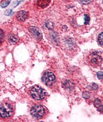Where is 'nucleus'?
Masks as SVG:
<instances>
[{
	"mask_svg": "<svg viewBox=\"0 0 103 122\" xmlns=\"http://www.w3.org/2000/svg\"><path fill=\"white\" fill-rule=\"evenodd\" d=\"M31 94L32 97L36 100L43 99L46 95L45 90L38 86H35L32 87L31 91Z\"/></svg>",
	"mask_w": 103,
	"mask_h": 122,
	"instance_id": "obj_1",
	"label": "nucleus"
},
{
	"mask_svg": "<svg viewBox=\"0 0 103 122\" xmlns=\"http://www.w3.org/2000/svg\"><path fill=\"white\" fill-rule=\"evenodd\" d=\"M12 112V107L9 103L4 102L0 105V117H9L11 116Z\"/></svg>",
	"mask_w": 103,
	"mask_h": 122,
	"instance_id": "obj_2",
	"label": "nucleus"
},
{
	"mask_svg": "<svg viewBox=\"0 0 103 122\" xmlns=\"http://www.w3.org/2000/svg\"><path fill=\"white\" fill-rule=\"evenodd\" d=\"M31 114L37 119L41 118L45 114V108L41 105L34 106L31 109Z\"/></svg>",
	"mask_w": 103,
	"mask_h": 122,
	"instance_id": "obj_3",
	"label": "nucleus"
},
{
	"mask_svg": "<svg viewBox=\"0 0 103 122\" xmlns=\"http://www.w3.org/2000/svg\"><path fill=\"white\" fill-rule=\"evenodd\" d=\"M42 80L46 86H51L55 82V76L52 72H46L42 77Z\"/></svg>",
	"mask_w": 103,
	"mask_h": 122,
	"instance_id": "obj_4",
	"label": "nucleus"
},
{
	"mask_svg": "<svg viewBox=\"0 0 103 122\" xmlns=\"http://www.w3.org/2000/svg\"><path fill=\"white\" fill-rule=\"evenodd\" d=\"M102 61V58L101 56L99 55L98 53H93L89 57V63L92 65H99Z\"/></svg>",
	"mask_w": 103,
	"mask_h": 122,
	"instance_id": "obj_5",
	"label": "nucleus"
},
{
	"mask_svg": "<svg viewBox=\"0 0 103 122\" xmlns=\"http://www.w3.org/2000/svg\"><path fill=\"white\" fill-rule=\"evenodd\" d=\"M29 31L31 35L37 40L41 41L42 38V34L41 30L35 26H31L29 28Z\"/></svg>",
	"mask_w": 103,
	"mask_h": 122,
	"instance_id": "obj_6",
	"label": "nucleus"
},
{
	"mask_svg": "<svg viewBox=\"0 0 103 122\" xmlns=\"http://www.w3.org/2000/svg\"><path fill=\"white\" fill-rule=\"evenodd\" d=\"M28 15L29 13L27 11L25 10H20L17 12L16 17L18 20L21 22H23L27 19Z\"/></svg>",
	"mask_w": 103,
	"mask_h": 122,
	"instance_id": "obj_7",
	"label": "nucleus"
},
{
	"mask_svg": "<svg viewBox=\"0 0 103 122\" xmlns=\"http://www.w3.org/2000/svg\"><path fill=\"white\" fill-rule=\"evenodd\" d=\"M51 2V0H37L38 6L42 8H44L49 6Z\"/></svg>",
	"mask_w": 103,
	"mask_h": 122,
	"instance_id": "obj_8",
	"label": "nucleus"
},
{
	"mask_svg": "<svg viewBox=\"0 0 103 122\" xmlns=\"http://www.w3.org/2000/svg\"><path fill=\"white\" fill-rule=\"evenodd\" d=\"M95 107L97 108V109L100 112H102L103 111V105L101 101L99 99H96L94 102Z\"/></svg>",
	"mask_w": 103,
	"mask_h": 122,
	"instance_id": "obj_9",
	"label": "nucleus"
},
{
	"mask_svg": "<svg viewBox=\"0 0 103 122\" xmlns=\"http://www.w3.org/2000/svg\"><path fill=\"white\" fill-rule=\"evenodd\" d=\"M8 40L11 43H16L19 41V37L14 34H10L8 36Z\"/></svg>",
	"mask_w": 103,
	"mask_h": 122,
	"instance_id": "obj_10",
	"label": "nucleus"
},
{
	"mask_svg": "<svg viewBox=\"0 0 103 122\" xmlns=\"http://www.w3.org/2000/svg\"><path fill=\"white\" fill-rule=\"evenodd\" d=\"M10 2V0H2L0 1V6L4 8L9 5Z\"/></svg>",
	"mask_w": 103,
	"mask_h": 122,
	"instance_id": "obj_11",
	"label": "nucleus"
},
{
	"mask_svg": "<svg viewBox=\"0 0 103 122\" xmlns=\"http://www.w3.org/2000/svg\"><path fill=\"white\" fill-rule=\"evenodd\" d=\"M103 32H102L99 35L98 37V43L99 44V45L100 46H101L102 47H103Z\"/></svg>",
	"mask_w": 103,
	"mask_h": 122,
	"instance_id": "obj_12",
	"label": "nucleus"
},
{
	"mask_svg": "<svg viewBox=\"0 0 103 122\" xmlns=\"http://www.w3.org/2000/svg\"><path fill=\"white\" fill-rule=\"evenodd\" d=\"M68 81L67 82H66V83L64 84L65 86V87H66V88L67 89H70L71 88H73L74 87V85L73 84V83H71V82H70L69 81H68Z\"/></svg>",
	"mask_w": 103,
	"mask_h": 122,
	"instance_id": "obj_13",
	"label": "nucleus"
},
{
	"mask_svg": "<svg viewBox=\"0 0 103 122\" xmlns=\"http://www.w3.org/2000/svg\"><path fill=\"white\" fill-rule=\"evenodd\" d=\"M46 27L49 30H52L54 28L53 23L52 22H48L46 23Z\"/></svg>",
	"mask_w": 103,
	"mask_h": 122,
	"instance_id": "obj_14",
	"label": "nucleus"
},
{
	"mask_svg": "<svg viewBox=\"0 0 103 122\" xmlns=\"http://www.w3.org/2000/svg\"><path fill=\"white\" fill-rule=\"evenodd\" d=\"M84 20H85L84 24H86V25L88 24L89 23V21H90V17H89V16L88 14H86L85 15Z\"/></svg>",
	"mask_w": 103,
	"mask_h": 122,
	"instance_id": "obj_15",
	"label": "nucleus"
},
{
	"mask_svg": "<svg viewBox=\"0 0 103 122\" xmlns=\"http://www.w3.org/2000/svg\"><path fill=\"white\" fill-rule=\"evenodd\" d=\"M4 38V32L2 30L0 29V44L3 42Z\"/></svg>",
	"mask_w": 103,
	"mask_h": 122,
	"instance_id": "obj_16",
	"label": "nucleus"
},
{
	"mask_svg": "<svg viewBox=\"0 0 103 122\" xmlns=\"http://www.w3.org/2000/svg\"><path fill=\"white\" fill-rule=\"evenodd\" d=\"M79 0L83 4H89L91 3L93 0Z\"/></svg>",
	"mask_w": 103,
	"mask_h": 122,
	"instance_id": "obj_17",
	"label": "nucleus"
},
{
	"mask_svg": "<svg viewBox=\"0 0 103 122\" xmlns=\"http://www.w3.org/2000/svg\"><path fill=\"white\" fill-rule=\"evenodd\" d=\"M82 96L85 99H88L90 97V94L89 92L85 91L83 93Z\"/></svg>",
	"mask_w": 103,
	"mask_h": 122,
	"instance_id": "obj_18",
	"label": "nucleus"
},
{
	"mask_svg": "<svg viewBox=\"0 0 103 122\" xmlns=\"http://www.w3.org/2000/svg\"><path fill=\"white\" fill-rule=\"evenodd\" d=\"M13 13L12 12V10L11 9H8L6 10L4 12V14L6 16H10L11 14H12Z\"/></svg>",
	"mask_w": 103,
	"mask_h": 122,
	"instance_id": "obj_19",
	"label": "nucleus"
},
{
	"mask_svg": "<svg viewBox=\"0 0 103 122\" xmlns=\"http://www.w3.org/2000/svg\"><path fill=\"white\" fill-rule=\"evenodd\" d=\"M22 1V0H21V1H18V0H16V1H14L12 5H11V7H12L13 8H15L16 7H17L20 3V2H21Z\"/></svg>",
	"mask_w": 103,
	"mask_h": 122,
	"instance_id": "obj_20",
	"label": "nucleus"
},
{
	"mask_svg": "<svg viewBox=\"0 0 103 122\" xmlns=\"http://www.w3.org/2000/svg\"><path fill=\"white\" fill-rule=\"evenodd\" d=\"M97 76L99 79L102 80L103 79V72L101 71H99L97 73Z\"/></svg>",
	"mask_w": 103,
	"mask_h": 122,
	"instance_id": "obj_21",
	"label": "nucleus"
},
{
	"mask_svg": "<svg viewBox=\"0 0 103 122\" xmlns=\"http://www.w3.org/2000/svg\"><path fill=\"white\" fill-rule=\"evenodd\" d=\"M98 87V86L96 84V83H93V88L94 89H97Z\"/></svg>",
	"mask_w": 103,
	"mask_h": 122,
	"instance_id": "obj_22",
	"label": "nucleus"
}]
</instances>
